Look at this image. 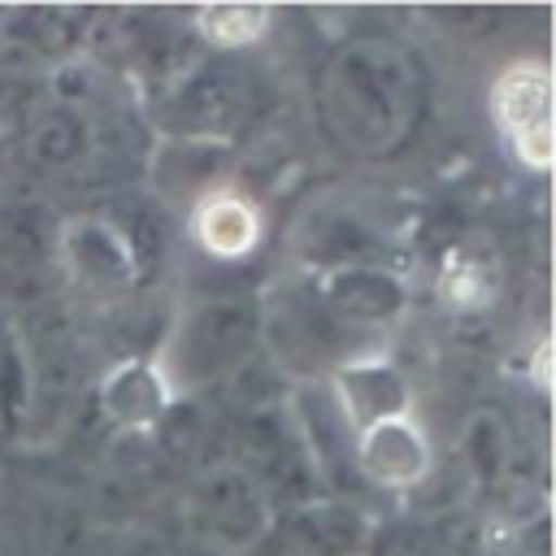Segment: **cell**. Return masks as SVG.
Instances as JSON below:
<instances>
[{"label":"cell","instance_id":"5","mask_svg":"<svg viewBox=\"0 0 556 556\" xmlns=\"http://www.w3.org/2000/svg\"><path fill=\"white\" fill-rule=\"evenodd\" d=\"M365 456H369L387 478H404V473H413V469L421 465V443H417L400 421H378V430H374Z\"/></svg>","mask_w":556,"mask_h":556},{"label":"cell","instance_id":"2","mask_svg":"<svg viewBox=\"0 0 556 556\" xmlns=\"http://www.w3.org/2000/svg\"><path fill=\"white\" fill-rule=\"evenodd\" d=\"M252 334H256V313L248 300H208L200 304L187 326H182V339H178V365L191 374V378H208V374H222L230 365H239L252 348Z\"/></svg>","mask_w":556,"mask_h":556},{"label":"cell","instance_id":"6","mask_svg":"<svg viewBox=\"0 0 556 556\" xmlns=\"http://www.w3.org/2000/svg\"><path fill=\"white\" fill-rule=\"evenodd\" d=\"M230 109V83L226 78H200L182 96V113L191 126H217Z\"/></svg>","mask_w":556,"mask_h":556},{"label":"cell","instance_id":"8","mask_svg":"<svg viewBox=\"0 0 556 556\" xmlns=\"http://www.w3.org/2000/svg\"><path fill=\"white\" fill-rule=\"evenodd\" d=\"M165 556H204V552H195V547H169Z\"/></svg>","mask_w":556,"mask_h":556},{"label":"cell","instance_id":"3","mask_svg":"<svg viewBox=\"0 0 556 556\" xmlns=\"http://www.w3.org/2000/svg\"><path fill=\"white\" fill-rule=\"evenodd\" d=\"M191 500H195V513H200L204 530H213L217 539L248 543L265 526V495H261V486H256V478L248 469L213 465L195 482Z\"/></svg>","mask_w":556,"mask_h":556},{"label":"cell","instance_id":"1","mask_svg":"<svg viewBox=\"0 0 556 556\" xmlns=\"http://www.w3.org/2000/svg\"><path fill=\"white\" fill-rule=\"evenodd\" d=\"M417 74L395 48L361 43L326 70V117L365 152L400 143L413 126Z\"/></svg>","mask_w":556,"mask_h":556},{"label":"cell","instance_id":"7","mask_svg":"<svg viewBox=\"0 0 556 556\" xmlns=\"http://www.w3.org/2000/svg\"><path fill=\"white\" fill-rule=\"evenodd\" d=\"M378 556H439V543L421 526H400L387 543H378Z\"/></svg>","mask_w":556,"mask_h":556},{"label":"cell","instance_id":"4","mask_svg":"<svg viewBox=\"0 0 556 556\" xmlns=\"http://www.w3.org/2000/svg\"><path fill=\"white\" fill-rule=\"evenodd\" d=\"M326 300H330V308H334L339 317H348V321H352V317L378 321V317H387V313L400 308V287H395V278H387V274L343 269V274L330 278Z\"/></svg>","mask_w":556,"mask_h":556}]
</instances>
